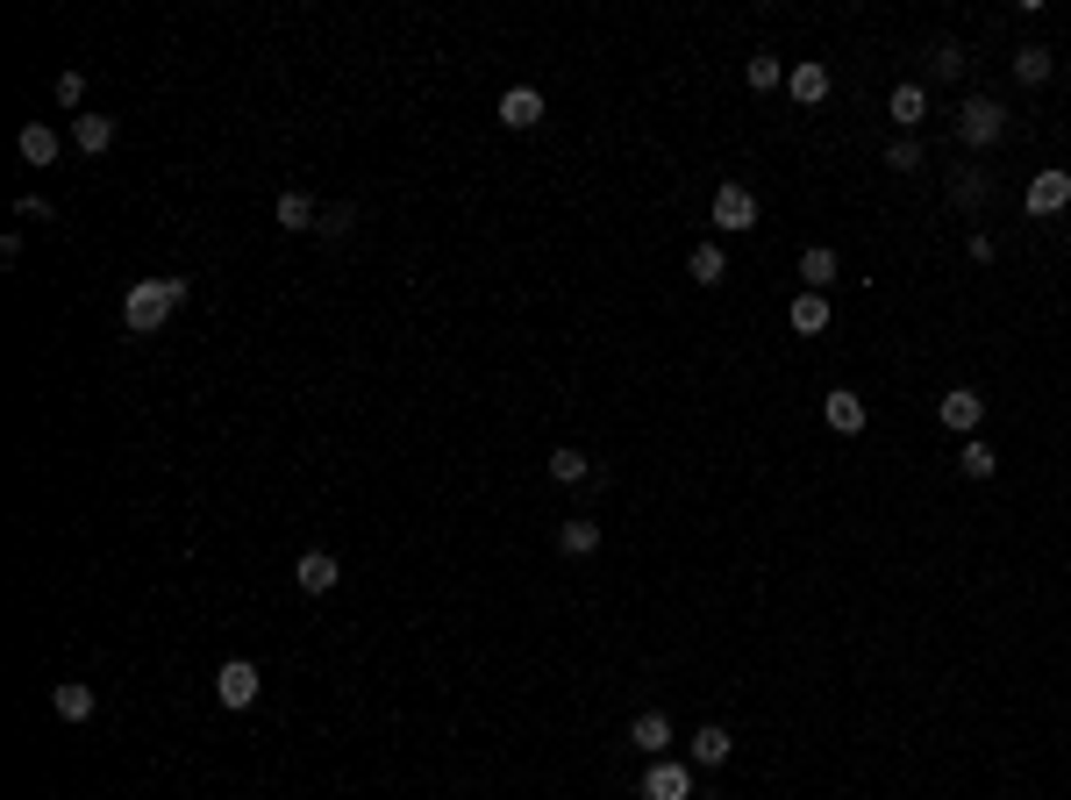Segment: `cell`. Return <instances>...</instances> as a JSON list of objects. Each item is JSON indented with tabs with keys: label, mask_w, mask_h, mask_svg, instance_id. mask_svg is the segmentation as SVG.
I'll use <instances>...</instances> for the list:
<instances>
[{
	"label": "cell",
	"mask_w": 1071,
	"mask_h": 800,
	"mask_svg": "<svg viewBox=\"0 0 1071 800\" xmlns=\"http://www.w3.org/2000/svg\"><path fill=\"white\" fill-rule=\"evenodd\" d=\"M187 307V279H137V287L122 293V322L137 329V336H157Z\"/></svg>",
	"instance_id": "1"
},
{
	"label": "cell",
	"mask_w": 1071,
	"mask_h": 800,
	"mask_svg": "<svg viewBox=\"0 0 1071 800\" xmlns=\"http://www.w3.org/2000/svg\"><path fill=\"white\" fill-rule=\"evenodd\" d=\"M957 137H965L971 151L1000 143V137H1007V107H1000V101H986V93H971V101L957 107Z\"/></svg>",
	"instance_id": "2"
},
{
	"label": "cell",
	"mask_w": 1071,
	"mask_h": 800,
	"mask_svg": "<svg viewBox=\"0 0 1071 800\" xmlns=\"http://www.w3.org/2000/svg\"><path fill=\"white\" fill-rule=\"evenodd\" d=\"M643 800H693V765H679V758H650Z\"/></svg>",
	"instance_id": "3"
},
{
	"label": "cell",
	"mask_w": 1071,
	"mask_h": 800,
	"mask_svg": "<svg viewBox=\"0 0 1071 800\" xmlns=\"http://www.w3.org/2000/svg\"><path fill=\"white\" fill-rule=\"evenodd\" d=\"M257 686H265V680H257V664H251V658H229V664L215 672V700H221V708H251Z\"/></svg>",
	"instance_id": "4"
},
{
	"label": "cell",
	"mask_w": 1071,
	"mask_h": 800,
	"mask_svg": "<svg viewBox=\"0 0 1071 800\" xmlns=\"http://www.w3.org/2000/svg\"><path fill=\"white\" fill-rule=\"evenodd\" d=\"M935 422H943V429H957V436H971V429L986 422V401H979L971 386H951L943 401H935Z\"/></svg>",
	"instance_id": "5"
},
{
	"label": "cell",
	"mask_w": 1071,
	"mask_h": 800,
	"mask_svg": "<svg viewBox=\"0 0 1071 800\" xmlns=\"http://www.w3.org/2000/svg\"><path fill=\"white\" fill-rule=\"evenodd\" d=\"M336 580H343V564L329 558V550H301V558H293V586H301V594H336Z\"/></svg>",
	"instance_id": "6"
},
{
	"label": "cell",
	"mask_w": 1071,
	"mask_h": 800,
	"mask_svg": "<svg viewBox=\"0 0 1071 800\" xmlns=\"http://www.w3.org/2000/svg\"><path fill=\"white\" fill-rule=\"evenodd\" d=\"M714 229H729V237L736 229H757V193L750 187H722L714 193Z\"/></svg>",
	"instance_id": "7"
},
{
	"label": "cell",
	"mask_w": 1071,
	"mask_h": 800,
	"mask_svg": "<svg viewBox=\"0 0 1071 800\" xmlns=\"http://www.w3.org/2000/svg\"><path fill=\"white\" fill-rule=\"evenodd\" d=\"M1071 207V172H1036L1029 179V215H1064Z\"/></svg>",
	"instance_id": "8"
},
{
	"label": "cell",
	"mask_w": 1071,
	"mask_h": 800,
	"mask_svg": "<svg viewBox=\"0 0 1071 800\" xmlns=\"http://www.w3.org/2000/svg\"><path fill=\"white\" fill-rule=\"evenodd\" d=\"M544 122V93L536 86H508L500 93V129H536Z\"/></svg>",
	"instance_id": "9"
},
{
	"label": "cell",
	"mask_w": 1071,
	"mask_h": 800,
	"mask_svg": "<svg viewBox=\"0 0 1071 800\" xmlns=\"http://www.w3.org/2000/svg\"><path fill=\"white\" fill-rule=\"evenodd\" d=\"M821 422H829V429H836V436H857V429H865V422H871V415H865V401H857V393H851V386H836V393H829V401H821Z\"/></svg>",
	"instance_id": "10"
},
{
	"label": "cell",
	"mask_w": 1071,
	"mask_h": 800,
	"mask_svg": "<svg viewBox=\"0 0 1071 800\" xmlns=\"http://www.w3.org/2000/svg\"><path fill=\"white\" fill-rule=\"evenodd\" d=\"M629 744L643 750V758H664V750H672V715H658V708H643V715L629 722Z\"/></svg>",
	"instance_id": "11"
},
{
	"label": "cell",
	"mask_w": 1071,
	"mask_h": 800,
	"mask_svg": "<svg viewBox=\"0 0 1071 800\" xmlns=\"http://www.w3.org/2000/svg\"><path fill=\"white\" fill-rule=\"evenodd\" d=\"M786 93H793L800 107L829 101V65H815V58H807V65H793V72H786Z\"/></svg>",
	"instance_id": "12"
},
{
	"label": "cell",
	"mask_w": 1071,
	"mask_h": 800,
	"mask_svg": "<svg viewBox=\"0 0 1071 800\" xmlns=\"http://www.w3.org/2000/svg\"><path fill=\"white\" fill-rule=\"evenodd\" d=\"M800 279H807V293L836 287V279H843V257H836L829 243H815V251H800Z\"/></svg>",
	"instance_id": "13"
},
{
	"label": "cell",
	"mask_w": 1071,
	"mask_h": 800,
	"mask_svg": "<svg viewBox=\"0 0 1071 800\" xmlns=\"http://www.w3.org/2000/svg\"><path fill=\"white\" fill-rule=\"evenodd\" d=\"M558 550H564V558H594V550H600V522H594V515L558 522Z\"/></svg>",
	"instance_id": "14"
},
{
	"label": "cell",
	"mask_w": 1071,
	"mask_h": 800,
	"mask_svg": "<svg viewBox=\"0 0 1071 800\" xmlns=\"http://www.w3.org/2000/svg\"><path fill=\"white\" fill-rule=\"evenodd\" d=\"M786 322H793L800 336H821V329H829V293H793Z\"/></svg>",
	"instance_id": "15"
},
{
	"label": "cell",
	"mask_w": 1071,
	"mask_h": 800,
	"mask_svg": "<svg viewBox=\"0 0 1071 800\" xmlns=\"http://www.w3.org/2000/svg\"><path fill=\"white\" fill-rule=\"evenodd\" d=\"M72 143H79L86 157H101L107 143H115V115H72Z\"/></svg>",
	"instance_id": "16"
},
{
	"label": "cell",
	"mask_w": 1071,
	"mask_h": 800,
	"mask_svg": "<svg viewBox=\"0 0 1071 800\" xmlns=\"http://www.w3.org/2000/svg\"><path fill=\"white\" fill-rule=\"evenodd\" d=\"M957 472H965V479H993V472H1000V450H993L986 436H965V450H957Z\"/></svg>",
	"instance_id": "17"
},
{
	"label": "cell",
	"mask_w": 1071,
	"mask_h": 800,
	"mask_svg": "<svg viewBox=\"0 0 1071 800\" xmlns=\"http://www.w3.org/2000/svg\"><path fill=\"white\" fill-rule=\"evenodd\" d=\"M686 272H693L700 287H722V279H729V251H722V243H700V251L686 257Z\"/></svg>",
	"instance_id": "18"
},
{
	"label": "cell",
	"mask_w": 1071,
	"mask_h": 800,
	"mask_svg": "<svg viewBox=\"0 0 1071 800\" xmlns=\"http://www.w3.org/2000/svg\"><path fill=\"white\" fill-rule=\"evenodd\" d=\"M885 115L901 122V129H915V122H921V115H929V93H921V86H915V79H907V86H893V101H885Z\"/></svg>",
	"instance_id": "19"
},
{
	"label": "cell",
	"mask_w": 1071,
	"mask_h": 800,
	"mask_svg": "<svg viewBox=\"0 0 1071 800\" xmlns=\"http://www.w3.org/2000/svg\"><path fill=\"white\" fill-rule=\"evenodd\" d=\"M272 215H279V229H315V221H322V207H315L301 187H293V193H279V207H272Z\"/></svg>",
	"instance_id": "20"
},
{
	"label": "cell",
	"mask_w": 1071,
	"mask_h": 800,
	"mask_svg": "<svg viewBox=\"0 0 1071 800\" xmlns=\"http://www.w3.org/2000/svg\"><path fill=\"white\" fill-rule=\"evenodd\" d=\"M58 715H65V722H86V715H93V708H101V700H93V686H86V680H65V686H58Z\"/></svg>",
	"instance_id": "21"
},
{
	"label": "cell",
	"mask_w": 1071,
	"mask_h": 800,
	"mask_svg": "<svg viewBox=\"0 0 1071 800\" xmlns=\"http://www.w3.org/2000/svg\"><path fill=\"white\" fill-rule=\"evenodd\" d=\"M693 765H729V729H722V722L693 729Z\"/></svg>",
	"instance_id": "22"
},
{
	"label": "cell",
	"mask_w": 1071,
	"mask_h": 800,
	"mask_svg": "<svg viewBox=\"0 0 1071 800\" xmlns=\"http://www.w3.org/2000/svg\"><path fill=\"white\" fill-rule=\"evenodd\" d=\"M22 157H29V165H51L58 157V129L51 122H29V129H22Z\"/></svg>",
	"instance_id": "23"
},
{
	"label": "cell",
	"mask_w": 1071,
	"mask_h": 800,
	"mask_svg": "<svg viewBox=\"0 0 1071 800\" xmlns=\"http://www.w3.org/2000/svg\"><path fill=\"white\" fill-rule=\"evenodd\" d=\"M1015 79L1021 86H1043V79H1050V51H1043V43H1021V51H1015Z\"/></svg>",
	"instance_id": "24"
},
{
	"label": "cell",
	"mask_w": 1071,
	"mask_h": 800,
	"mask_svg": "<svg viewBox=\"0 0 1071 800\" xmlns=\"http://www.w3.org/2000/svg\"><path fill=\"white\" fill-rule=\"evenodd\" d=\"M586 472H594V465H586V450H550V479H558V486H578Z\"/></svg>",
	"instance_id": "25"
},
{
	"label": "cell",
	"mask_w": 1071,
	"mask_h": 800,
	"mask_svg": "<svg viewBox=\"0 0 1071 800\" xmlns=\"http://www.w3.org/2000/svg\"><path fill=\"white\" fill-rule=\"evenodd\" d=\"M743 79L757 86V93H772V86L786 79V65H779V58H772V51H757V58H750V65H743Z\"/></svg>",
	"instance_id": "26"
},
{
	"label": "cell",
	"mask_w": 1071,
	"mask_h": 800,
	"mask_svg": "<svg viewBox=\"0 0 1071 800\" xmlns=\"http://www.w3.org/2000/svg\"><path fill=\"white\" fill-rule=\"evenodd\" d=\"M965 65H971V58H965V43H935V51H929V72H935V79H957Z\"/></svg>",
	"instance_id": "27"
},
{
	"label": "cell",
	"mask_w": 1071,
	"mask_h": 800,
	"mask_svg": "<svg viewBox=\"0 0 1071 800\" xmlns=\"http://www.w3.org/2000/svg\"><path fill=\"white\" fill-rule=\"evenodd\" d=\"M350 221H357V207H350V201H329V207H322V221H315V237H350Z\"/></svg>",
	"instance_id": "28"
},
{
	"label": "cell",
	"mask_w": 1071,
	"mask_h": 800,
	"mask_svg": "<svg viewBox=\"0 0 1071 800\" xmlns=\"http://www.w3.org/2000/svg\"><path fill=\"white\" fill-rule=\"evenodd\" d=\"M885 172H921V143L915 137H893V143H885Z\"/></svg>",
	"instance_id": "29"
},
{
	"label": "cell",
	"mask_w": 1071,
	"mask_h": 800,
	"mask_svg": "<svg viewBox=\"0 0 1071 800\" xmlns=\"http://www.w3.org/2000/svg\"><path fill=\"white\" fill-rule=\"evenodd\" d=\"M86 101V79L79 72H65V79H58V107H79Z\"/></svg>",
	"instance_id": "30"
},
{
	"label": "cell",
	"mask_w": 1071,
	"mask_h": 800,
	"mask_svg": "<svg viewBox=\"0 0 1071 800\" xmlns=\"http://www.w3.org/2000/svg\"><path fill=\"white\" fill-rule=\"evenodd\" d=\"M951 201L957 207H979V201H986V187H979V179H951Z\"/></svg>",
	"instance_id": "31"
},
{
	"label": "cell",
	"mask_w": 1071,
	"mask_h": 800,
	"mask_svg": "<svg viewBox=\"0 0 1071 800\" xmlns=\"http://www.w3.org/2000/svg\"><path fill=\"white\" fill-rule=\"evenodd\" d=\"M15 215H29V221H51V215H58V207H51V201H43V193H22V207H15Z\"/></svg>",
	"instance_id": "32"
}]
</instances>
